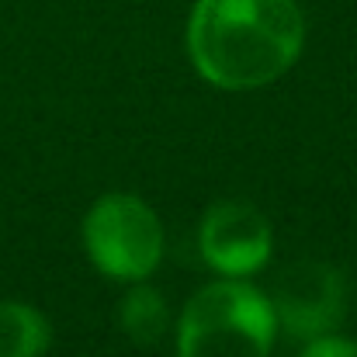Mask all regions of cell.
I'll list each match as a JSON object with an SVG mask.
<instances>
[{"label": "cell", "mask_w": 357, "mask_h": 357, "mask_svg": "<svg viewBox=\"0 0 357 357\" xmlns=\"http://www.w3.org/2000/svg\"><path fill=\"white\" fill-rule=\"evenodd\" d=\"M302 42L305 21L295 0H198L188 24L195 70L222 91L274 84Z\"/></svg>", "instance_id": "cell-1"}, {"label": "cell", "mask_w": 357, "mask_h": 357, "mask_svg": "<svg viewBox=\"0 0 357 357\" xmlns=\"http://www.w3.org/2000/svg\"><path fill=\"white\" fill-rule=\"evenodd\" d=\"M278 333L271 298L243 281L202 288L177 326V357H267Z\"/></svg>", "instance_id": "cell-2"}, {"label": "cell", "mask_w": 357, "mask_h": 357, "mask_svg": "<svg viewBox=\"0 0 357 357\" xmlns=\"http://www.w3.org/2000/svg\"><path fill=\"white\" fill-rule=\"evenodd\" d=\"M84 243L101 274L142 281L163 257V226L146 202L132 195H108L87 212Z\"/></svg>", "instance_id": "cell-3"}, {"label": "cell", "mask_w": 357, "mask_h": 357, "mask_svg": "<svg viewBox=\"0 0 357 357\" xmlns=\"http://www.w3.org/2000/svg\"><path fill=\"white\" fill-rule=\"evenodd\" d=\"M271 309L278 326L295 340L330 337L347 312L344 274L330 264L302 260L278 274L271 291Z\"/></svg>", "instance_id": "cell-4"}, {"label": "cell", "mask_w": 357, "mask_h": 357, "mask_svg": "<svg viewBox=\"0 0 357 357\" xmlns=\"http://www.w3.org/2000/svg\"><path fill=\"white\" fill-rule=\"evenodd\" d=\"M202 257L226 278H250L271 260V222L243 202L212 205L202 222Z\"/></svg>", "instance_id": "cell-5"}, {"label": "cell", "mask_w": 357, "mask_h": 357, "mask_svg": "<svg viewBox=\"0 0 357 357\" xmlns=\"http://www.w3.org/2000/svg\"><path fill=\"white\" fill-rule=\"evenodd\" d=\"M52 330L42 312L21 302H0V357H42Z\"/></svg>", "instance_id": "cell-6"}, {"label": "cell", "mask_w": 357, "mask_h": 357, "mask_svg": "<svg viewBox=\"0 0 357 357\" xmlns=\"http://www.w3.org/2000/svg\"><path fill=\"white\" fill-rule=\"evenodd\" d=\"M119 323L121 333L139 344V347H153L163 340L167 326H170V312H167V302L160 298L156 288H132L119 305Z\"/></svg>", "instance_id": "cell-7"}, {"label": "cell", "mask_w": 357, "mask_h": 357, "mask_svg": "<svg viewBox=\"0 0 357 357\" xmlns=\"http://www.w3.org/2000/svg\"><path fill=\"white\" fill-rule=\"evenodd\" d=\"M302 357H357V340H344V337H319L309 340V347L302 351Z\"/></svg>", "instance_id": "cell-8"}]
</instances>
